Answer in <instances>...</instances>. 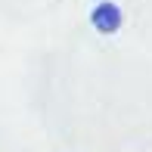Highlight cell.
Returning a JSON list of instances; mask_svg holds the SVG:
<instances>
[{
	"instance_id": "obj_1",
	"label": "cell",
	"mask_w": 152,
	"mask_h": 152,
	"mask_svg": "<svg viewBox=\"0 0 152 152\" xmlns=\"http://www.w3.org/2000/svg\"><path fill=\"white\" fill-rule=\"evenodd\" d=\"M90 22H93V28L99 31V34H115V31L121 28V22H124V12H121L118 3H112V0H102V3L93 6Z\"/></svg>"
}]
</instances>
